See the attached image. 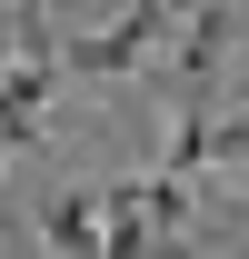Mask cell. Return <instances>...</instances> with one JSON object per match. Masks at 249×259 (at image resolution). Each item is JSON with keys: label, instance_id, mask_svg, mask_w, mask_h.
<instances>
[{"label": "cell", "instance_id": "obj_4", "mask_svg": "<svg viewBox=\"0 0 249 259\" xmlns=\"http://www.w3.org/2000/svg\"><path fill=\"white\" fill-rule=\"evenodd\" d=\"M219 50H229V10H189V20H180V90L189 100H210Z\"/></svg>", "mask_w": 249, "mask_h": 259}, {"label": "cell", "instance_id": "obj_9", "mask_svg": "<svg viewBox=\"0 0 249 259\" xmlns=\"http://www.w3.org/2000/svg\"><path fill=\"white\" fill-rule=\"evenodd\" d=\"M0 160H10V150H0Z\"/></svg>", "mask_w": 249, "mask_h": 259}, {"label": "cell", "instance_id": "obj_3", "mask_svg": "<svg viewBox=\"0 0 249 259\" xmlns=\"http://www.w3.org/2000/svg\"><path fill=\"white\" fill-rule=\"evenodd\" d=\"M40 229H50V249H60V259H100V239H110V209H100V180H90V190H60L50 209H40Z\"/></svg>", "mask_w": 249, "mask_h": 259}, {"label": "cell", "instance_id": "obj_2", "mask_svg": "<svg viewBox=\"0 0 249 259\" xmlns=\"http://www.w3.org/2000/svg\"><path fill=\"white\" fill-rule=\"evenodd\" d=\"M40 110H50V60H10L0 70V150H30Z\"/></svg>", "mask_w": 249, "mask_h": 259}, {"label": "cell", "instance_id": "obj_7", "mask_svg": "<svg viewBox=\"0 0 249 259\" xmlns=\"http://www.w3.org/2000/svg\"><path fill=\"white\" fill-rule=\"evenodd\" d=\"M140 220H150L159 239H170V229L189 220V180H140Z\"/></svg>", "mask_w": 249, "mask_h": 259}, {"label": "cell", "instance_id": "obj_6", "mask_svg": "<svg viewBox=\"0 0 249 259\" xmlns=\"http://www.w3.org/2000/svg\"><path fill=\"white\" fill-rule=\"evenodd\" d=\"M199 160H210V110L189 100V110H180V130H170V180H189Z\"/></svg>", "mask_w": 249, "mask_h": 259}, {"label": "cell", "instance_id": "obj_5", "mask_svg": "<svg viewBox=\"0 0 249 259\" xmlns=\"http://www.w3.org/2000/svg\"><path fill=\"white\" fill-rule=\"evenodd\" d=\"M100 259H189V249H180V239H159L140 209H120V220H110V239H100Z\"/></svg>", "mask_w": 249, "mask_h": 259}, {"label": "cell", "instance_id": "obj_1", "mask_svg": "<svg viewBox=\"0 0 249 259\" xmlns=\"http://www.w3.org/2000/svg\"><path fill=\"white\" fill-rule=\"evenodd\" d=\"M170 30H180V10L140 0V10H120L110 30H70V40H60V70H80V80H120V70H140Z\"/></svg>", "mask_w": 249, "mask_h": 259}, {"label": "cell", "instance_id": "obj_8", "mask_svg": "<svg viewBox=\"0 0 249 259\" xmlns=\"http://www.w3.org/2000/svg\"><path fill=\"white\" fill-rule=\"evenodd\" d=\"M210 160H249V110L239 120H210Z\"/></svg>", "mask_w": 249, "mask_h": 259}]
</instances>
